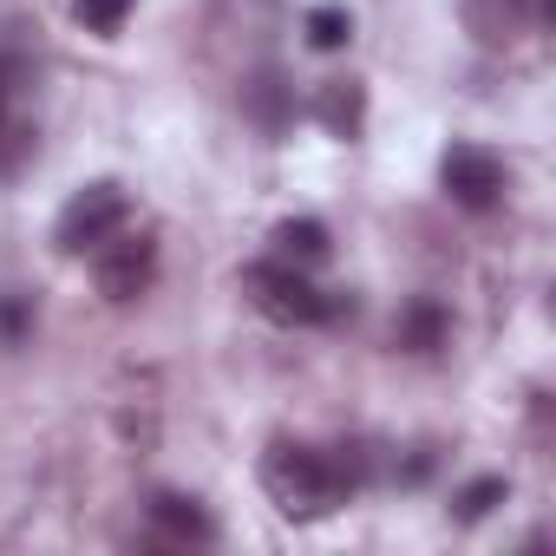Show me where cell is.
Segmentation results:
<instances>
[{"mask_svg":"<svg viewBox=\"0 0 556 556\" xmlns=\"http://www.w3.org/2000/svg\"><path fill=\"white\" fill-rule=\"evenodd\" d=\"M374 478L367 445H302V439H275L262 452V491L282 517H328L341 510L361 484Z\"/></svg>","mask_w":556,"mask_h":556,"instance_id":"6da1fadb","label":"cell"},{"mask_svg":"<svg viewBox=\"0 0 556 556\" xmlns=\"http://www.w3.org/2000/svg\"><path fill=\"white\" fill-rule=\"evenodd\" d=\"M242 295L255 302V315L282 321V328H328V321L348 308L341 295H328V289H315V282H308V268L275 262V255L242 268Z\"/></svg>","mask_w":556,"mask_h":556,"instance_id":"7a4b0ae2","label":"cell"},{"mask_svg":"<svg viewBox=\"0 0 556 556\" xmlns=\"http://www.w3.org/2000/svg\"><path fill=\"white\" fill-rule=\"evenodd\" d=\"M125 216H131V203H125L118 184H86V190L60 210V223H53V249H60V255H92L112 229H125Z\"/></svg>","mask_w":556,"mask_h":556,"instance_id":"3957f363","label":"cell"},{"mask_svg":"<svg viewBox=\"0 0 556 556\" xmlns=\"http://www.w3.org/2000/svg\"><path fill=\"white\" fill-rule=\"evenodd\" d=\"M92 282H99V295L105 302H138L151 282H157V242L151 236H125V229H112L99 249H92Z\"/></svg>","mask_w":556,"mask_h":556,"instance_id":"277c9868","label":"cell"},{"mask_svg":"<svg viewBox=\"0 0 556 556\" xmlns=\"http://www.w3.org/2000/svg\"><path fill=\"white\" fill-rule=\"evenodd\" d=\"M549 21H556V0H465V34L478 47H517Z\"/></svg>","mask_w":556,"mask_h":556,"instance_id":"5b68a950","label":"cell"},{"mask_svg":"<svg viewBox=\"0 0 556 556\" xmlns=\"http://www.w3.org/2000/svg\"><path fill=\"white\" fill-rule=\"evenodd\" d=\"M439 184H445V197H452L458 210H497V197H504V164H497L484 144H452V151L439 157Z\"/></svg>","mask_w":556,"mask_h":556,"instance_id":"8992f818","label":"cell"},{"mask_svg":"<svg viewBox=\"0 0 556 556\" xmlns=\"http://www.w3.org/2000/svg\"><path fill=\"white\" fill-rule=\"evenodd\" d=\"M151 543H164V549H203V543H216V517L197 497H184V491H157L151 497Z\"/></svg>","mask_w":556,"mask_h":556,"instance_id":"52a82bcc","label":"cell"},{"mask_svg":"<svg viewBox=\"0 0 556 556\" xmlns=\"http://www.w3.org/2000/svg\"><path fill=\"white\" fill-rule=\"evenodd\" d=\"M242 112H249L262 131H282V125L295 118V86H289L282 73H255V79L242 86Z\"/></svg>","mask_w":556,"mask_h":556,"instance_id":"ba28073f","label":"cell"},{"mask_svg":"<svg viewBox=\"0 0 556 556\" xmlns=\"http://www.w3.org/2000/svg\"><path fill=\"white\" fill-rule=\"evenodd\" d=\"M315 118H321L334 138H354L361 118H367V92H361V79H328V86L315 92Z\"/></svg>","mask_w":556,"mask_h":556,"instance_id":"9c48e42d","label":"cell"},{"mask_svg":"<svg viewBox=\"0 0 556 556\" xmlns=\"http://www.w3.org/2000/svg\"><path fill=\"white\" fill-rule=\"evenodd\" d=\"M275 262H295V268H321L328 262V229L315 216H295V223H275Z\"/></svg>","mask_w":556,"mask_h":556,"instance_id":"30bf717a","label":"cell"},{"mask_svg":"<svg viewBox=\"0 0 556 556\" xmlns=\"http://www.w3.org/2000/svg\"><path fill=\"white\" fill-rule=\"evenodd\" d=\"M400 348H413V354L445 348V308H439V302H413V308L400 315Z\"/></svg>","mask_w":556,"mask_h":556,"instance_id":"8fae6325","label":"cell"},{"mask_svg":"<svg viewBox=\"0 0 556 556\" xmlns=\"http://www.w3.org/2000/svg\"><path fill=\"white\" fill-rule=\"evenodd\" d=\"M302 34H308L315 53H341V47L354 40V14H348V8H308Z\"/></svg>","mask_w":556,"mask_h":556,"instance_id":"7c38bea8","label":"cell"},{"mask_svg":"<svg viewBox=\"0 0 556 556\" xmlns=\"http://www.w3.org/2000/svg\"><path fill=\"white\" fill-rule=\"evenodd\" d=\"M504 497H510V484H504V478H478V484H465V491L452 497V517H458V523H478V517H491Z\"/></svg>","mask_w":556,"mask_h":556,"instance_id":"4fadbf2b","label":"cell"},{"mask_svg":"<svg viewBox=\"0 0 556 556\" xmlns=\"http://www.w3.org/2000/svg\"><path fill=\"white\" fill-rule=\"evenodd\" d=\"M73 14H79L86 34H118L125 14H131V0H73Z\"/></svg>","mask_w":556,"mask_h":556,"instance_id":"5bb4252c","label":"cell"},{"mask_svg":"<svg viewBox=\"0 0 556 556\" xmlns=\"http://www.w3.org/2000/svg\"><path fill=\"white\" fill-rule=\"evenodd\" d=\"M27 328H34L27 302H21V295H8V302H0V341H8V348H21V341H27Z\"/></svg>","mask_w":556,"mask_h":556,"instance_id":"9a60e30c","label":"cell"},{"mask_svg":"<svg viewBox=\"0 0 556 556\" xmlns=\"http://www.w3.org/2000/svg\"><path fill=\"white\" fill-rule=\"evenodd\" d=\"M14 79H21V60L0 53V131H8V105H14Z\"/></svg>","mask_w":556,"mask_h":556,"instance_id":"2e32d148","label":"cell"}]
</instances>
